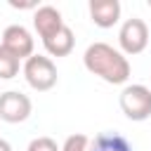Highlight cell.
Segmentation results:
<instances>
[{
    "label": "cell",
    "instance_id": "cell-6",
    "mask_svg": "<svg viewBox=\"0 0 151 151\" xmlns=\"http://www.w3.org/2000/svg\"><path fill=\"white\" fill-rule=\"evenodd\" d=\"M5 50H9L17 59H28L33 57V47H35V40L31 35L28 28H24L21 24H12L2 31V42H0Z\"/></svg>",
    "mask_w": 151,
    "mask_h": 151
},
{
    "label": "cell",
    "instance_id": "cell-11",
    "mask_svg": "<svg viewBox=\"0 0 151 151\" xmlns=\"http://www.w3.org/2000/svg\"><path fill=\"white\" fill-rule=\"evenodd\" d=\"M19 61L9 50H5L0 45V80H12L17 73H19Z\"/></svg>",
    "mask_w": 151,
    "mask_h": 151
},
{
    "label": "cell",
    "instance_id": "cell-13",
    "mask_svg": "<svg viewBox=\"0 0 151 151\" xmlns=\"http://www.w3.org/2000/svg\"><path fill=\"white\" fill-rule=\"evenodd\" d=\"M26 151H61V146L52 137H35V139H31Z\"/></svg>",
    "mask_w": 151,
    "mask_h": 151
},
{
    "label": "cell",
    "instance_id": "cell-5",
    "mask_svg": "<svg viewBox=\"0 0 151 151\" xmlns=\"http://www.w3.org/2000/svg\"><path fill=\"white\" fill-rule=\"evenodd\" d=\"M33 111V104L26 94L17 90H7L0 94V120L5 123H24Z\"/></svg>",
    "mask_w": 151,
    "mask_h": 151
},
{
    "label": "cell",
    "instance_id": "cell-2",
    "mask_svg": "<svg viewBox=\"0 0 151 151\" xmlns=\"http://www.w3.org/2000/svg\"><path fill=\"white\" fill-rule=\"evenodd\" d=\"M24 78L35 92H47L57 85V66L50 57L33 54L24 61Z\"/></svg>",
    "mask_w": 151,
    "mask_h": 151
},
{
    "label": "cell",
    "instance_id": "cell-10",
    "mask_svg": "<svg viewBox=\"0 0 151 151\" xmlns=\"http://www.w3.org/2000/svg\"><path fill=\"white\" fill-rule=\"evenodd\" d=\"M87 151H132V146L118 132H99L94 139H90Z\"/></svg>",
    "mask_w": 151,
    "mask_h": 151
},
{
    "label": "cell",
    "instance_id": "cell-8",
    "mask_svg": "<svg viewBox=\"0 0 151 151\" xmlns=\"http://www.w3.org/2000/svg\"><path fill=\"white\" fill-rule=\"evenodd\" d=\"M90 19L99 28H113L120 21V2L118 0H90L87 5Z\"/></svg>",
    "mask_w": 151,
    "mask_h": 151
},
{
    "label": "cell",
    "instance_id": "cell-15",
    "mask_svg": "<svg viewBox=\"0 0 151 151\" xmlns=\"http://www.w3.org/2000/svg\"><path fill=\"white\" fill-rule=\"evenodd\" d=\"M149 9H151V0H149Z\"/></svg>",
    "mask_w": 151,
    "mask_h": 151
},
{
    "label": "cell",
    "instance_id": "cell-3",
    "mask_svg": "<svg viewBox=\"0 0 151 151\" xmlns=\"http://www.w3.org/2000/svg\"><path fill=\"white\" fill-rule=\"evenodd\" d=\"M120 109L125 118L142 123L151 116V87L146 85H125L120 92Z\"/></svg>",
    "mask_w": 151,
    "mask_h": 151
},
{
    "label": "cell",
    "instance_id": "cell-12",
    "mask_svg": "<svg viewBox=\"0 0 151 151\" xmlns=\"http://www.w3.org/2000/svg\"><path fill=\"white\" fill-rule=\"evenodd\" d=\"M90 149V139H87V134H71V137H66V142H64V146H61V151H87Z\"/></svg>",
    "mask_w": 151,
    "mask_h": 151
},
{
    "label": "cell",
    "instance_id": "cell-4",
    "mask_svg": "<svg viewBox=\"0 0 151 151\" xmlns=\"http://www.w3.org/2000/svg\"><path fill=\"white\" fill-rule=\"evenodd\" d=\"M149 26L144 24V19L139 17H132V19H125L120 31H118V45H120V52L123 54H142L149 45Z\"/></svg>",
    "mask_w": 151,
    "mask_h": 151
},
{
    "label": "cell",
    "instance_id": "cell-7",
    "mask_svg": "<svg viewBox=\"0 0 151 151\" xmlns=\"http://www.w3.org/2000/svg\"><path fill=\"white\" fill-rule=\"evenodd\" d=\"M33 26H35L38 35H40L42 42H45L47 38H52L54 33H59L66 24H64L61 12H59L57 7H52V5H42V7H38L35 14H33Z\"/></svg>",
    "mask_w": 151,
    "mask_h": 151
},
{
    "label": "cell",
    "instance_id": "cell-9",
    "mask_svg": "<svg viewBox=\"0 0 151 151\" xmlns=\"http://www.w3.org/2000/svg\"><path fill=\"white\" fill-rule=\"evenodd\" d=\"M45 50L50 57H68L73 52V45H76V35L68 26H64L59 33H54L52 38H47L45 42Z\"/></svg>",
    "mask_w": 151,
    "mask_h": 151
},
{
    "label": "cell",
    "instance_id": "cell-14",
    "mask_svg": "<svg viewBox=\"0 0 151 151\" xmlns=\"http://www.w3.org/2000/svg\"><path fill=\"white\" fill-rule=\"evenodd\" d=\"M0 151H12V146H9L7 139H0Z\"/></svg>",
    "mask_w": 151,
    "mask_h": 151
},
{
    "label": "cell",
    "instance_id": "cell-1",
    "mask_svg": "<svg viewBox=\"0 0 151 151\" xmlns=\"http://www.w3.org/2000/svg\"><path fill=\"white\" fill-rule=\"evenodd\" d=\"M83 64L92 76L101 78L109 85H125L130 78L127 57L109 42H92L83 54Z\"/></svg>",
    "mask_w": 151,
    "mask_h": 151
}]
</instances>
